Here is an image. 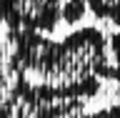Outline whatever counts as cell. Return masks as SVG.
Returning <instances> with one entry per match:
<instances>
[{
  "label": "cell",
  "instance_id": "cell-1",
  "mask_svg": "<svg viewBox=\"0 0 120 118\" xmlns=\"http://www.w3.org/2000/svg\"><path fill=\"white\" fill-rule=\"evenodd\" d=\"M65 0H0V23L8 30L55 33Z\"/></svg>",
  "mask_w": 120,
  "mask_h": 118
},
{
  "label": "cell",
  "instance_id": "cell-5",
  "mask_svg": "<svg viewBox=\"0 0 120 118\" xmlns=\"http://www.w3.org/2000/svg\"><path fill=\"white\" fill-rule=\"evenodd\" d=\"M70 118H108V106H105V108H98L95 113L80 111V113H75V116H70Z\"/></svg>",
  "mask_w": 120,
  "mask_h": 118
},
{
  "label": "cell",
  "instance_id": "cell-3",
  "mask_svg": "<svg viewBox=\"0 0 120 118\" xmlns=\"http://www.w3.org/2000/svg\"><path fill=\"white\" fill-rule=\"evenodd\" d=\"M108 53H110V68H108V83L120 85V33L108 38Z\"/></svg>",
  "mask_w": 120,
  "mask_h": 118
},
{
  "label": "cell",
  "instance_id": "cell-6",
  "mask_svg": "<svg viewBox=\"0 0 120 118\" xmlns=\"http://www.w3.org/2000/svg\"><path fill=\"white\" fill-rule=\"evenodd\" d=\"M108 118H120V106H108Z\"/></svg>",
  "mask_w": 120,
  "mask_h": 118
},
{
  "label": "cell",
  "instance_id": "cell-4",
  "mask_svg": "<svg viewBox=\"0 0 120 118\" xmlns=\"http://www.w3.org/2000/svg\"><path fill=\"white\" fill-rule=\"evenodd\" d=\"M88 0H65L63 3V10H60V18L65 25H75V23H80L88 13Z\"/></svg>",
  "mask_w": 120,
  "mask_h": 118
},
{
  "label": "cell",
  "instance_id": "cell-2",
  "mask_svg": "<svg viewBox=\"0 0 120 118\" xmlns=\"http://www.w3.org/2000/svg\"><path fill=\"white\" fill-rule=\"evenodd\" d=\"M88 8L98 20L112 23L120 28V0H88Z\"/></svg>",
  "mask_w": 120,
  "mask_h": 118
}]
</instances>
